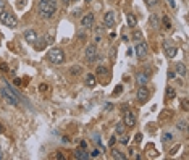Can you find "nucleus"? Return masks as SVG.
I'll list each match as a JSON object with an SVG mask.
<instances>
[{
    "label": "nucleus",
    "mask_w": 189,
    "mask_h": 160,
    "mask_svg": "<svg viewBox=\"0 0 189 160\" xmlns=\"http://www.w3.org/2000/svg\"><path fill=\"white\" fill-rule=\"evenodd\" d=\"M0 95H2V99H4L8 105H11V107H18V105H20V95H18V92L15 89H11V87H8V86L0 87Z\"/></svg>",
    "instance_id": "1"
},
{
    "label": "nucleus",
    "mask_w": 189,
    "mask_h": 160,
    "mask_svg": "<svg viewBox=\"0 0 189 160\" xmlns=\"http://www.w3.org/2000/svg\"><path fill=\"white\" fill-rule=\"evenodd\" d=\"M55 11H57V2H44V0L39 2V15L44 20H50L55 15Z\"/></svg>",
    "instance_id": "2"
},
{
    "label": "nucleus",
    "mask_w": 189,
    "mask_h": 160,
    "mask_svg": "<svg viewBox=\"0 0 189 160\" xmlns=\"http://www.w3.org/2000/svg\"><path fill=\"white\" fill-rule=\"evenodd\" d=\"M0 21L4 23L7 28H11V29H15L18 26V20H16V16H15L13 13H10L8 10H4L2 13H0Z\"/></svg>",
    "instance_id": "3"
},
{
    "label": "nucleus",
    "mask_w": 189,
    "mask_h": 160,
    "mask_svg": "<svg viewBox=\"0 0 189 160\" xmlns=\"http://www.w3.org/2000/svg\"><path fill=\"white\" fill-rule=\"evenodd\" d=\"M49 60L53 65H62L65 62V52L58 47H53V49L49 50Z\"/></svg>",
    "instance_id": "4"
},
{
    "label": "nucleus",
    "mask_w": 189,
    "mask_h": 160,
    "mask_svg": "<svg viewBox=\"0 0 189 160\" xmlns=\"http://www.w3.org/2000/svg\"><path fill=\"white\" fill-rule=\"evenodd\" d=\"M136 57L137 58H141V60H144L147 57V53H149V45H147V42H144V41H139L137 42V45H136Z\"/></svg>",
    "instance_id": "5"
},
{
    "label": "nucleus",
    "mask_w": 189,
    "mask_h": 160,
    "mask_svg": "<svg viewBox=\"0 0 189 160\" xmlns=\"http://www.w3.org/2000/svg\"><path fill=\"white\" fill-rule=\"evenodd\" d=\"M97 57H99L97 45H94V44L88 45V49H86V58H88V62H89V63L95 62V60H97Z\"/></svg>",
    "instance_id": "6"
},
{
    "label": "nucleus",
    "mask_w": 189,
    "mask_h": 160,
    "mask_svg": "<svg viewBox=\"0 0 189 160\" xmlns=\"http://www.w3.org/2000/svg\"><path fill=\"white\" fill-rule=\"evenodd\" d=\"M137 102L139 104H146L147 100H149V95H150V91L147 89L146 86H139V89H137Z\"/></svg>",
    "instance_id": "7"
},
{
    "label": "nucleus",
    "mask_w": 189,
    "mask_h": 160,
    "mask_svg": "<svg viewBox=\"0 0 189 160\" xmlns=\"http://www.w3.org/2000/svg\"><path fill=\"white\" fill-rule=\"evenodd\" d=\"M123 123H125L126 128H133L136 125V116H134L133 112H125V116H123Z\"/></svg>",
    "instance_id": "8"
},
{
    "label": "nucleus",
    "mask_w": 189,
    "mask_h": 160,
    "mask_svg": "<svg viewBox=\"0 0 189 160\" xmlns=\"http://www.w3.org/2000/svg\"><path fill=\"white\" fill-rule=\"evenodd\" d=\"M113 25H115V13L113 11H107L104 18V26L105 28H113Z\"/></svg>",
    "instance_id": "9"
},
{
    "label": "nucleus",
    "mask_w": 189,
    "mask_h": 160,
    "mask_svg": "<svg viewBox=\"0 0 189 160\" xmlns=\"http://www.w3.org/2000/svg\"><path fill=\"white\" fill-rule=\"evenodd\" d=\"M92 25H94V15L92 13L84 15L83 20H81V26L83 28H92Z\"/></svg>",
    "instance_id": "10"
},
{
    "label": "nucleus",
    "mask_w": 189,
    "mask_h": 160,
    "mask_svg": "<svg viewBox=\"0 0 189 160\" xmlns=\"http://www.w3.org/2000/svg\"><path fill=\"white\" fill-rule=\"evenodd\" d=\"M89 157L91 155L88 154V150L83 149V147H79V149L74 150V159H78V160H88Z\"/></svg>",
    "instance_id": "11"
},
{
    "label": "nucleus",
    "mask_w": 189,
    "mask_h": 160,
    "mask_svg": "<svg viewBox=\"0 0 189 160\" xmlns=\"http://www.w3.org/2000/svg\"><path fill=\"white\" fill-rule=\"evenodd\" d=\"M47 44H49V42H47V36H44V37H37V39L34 41V47H36V50H42Z\"/></svg>",
    "instance_id": "12"
},
{
    "label": "nucleus",
    "mask_w": 189,
    "mask_h": 160,
    "mask_svg": "<svg viewBox=\"0 0 189 160\" xmlns=\"http://www.w3.org/2000/svg\"><path fill=\"white\" fill-rule=\"evenodd\" d=\"M23 36H24V39L28 42H31V44H34V41L37 39V34H36L34 29H28V31H24V34H23Z\"/></svg>",
    "instance_id": "13"
},
{
    "label": "nucleus",
    "mask_w": 189,
    "mask_h": 160,
    "mask_svg": "<svg viewBox=\"0 0 189 160\" xmlns=\"http://www.w3.org/2000/svg\"><path fill=\"white\" fill-rule=\"evenodd\" d=\"M104 32H105V26H97L94 29V39L95 42H100V39L104 37Z\"/></svg>",
    "instance_id": "14"
},
{
    "label": "nucleus",
    "mask_w": 189,
    "mask_h": 160,
    "mask_svg": "<svg viewBox=\"0 0 189 160\" xmlns=\"http://www.w3.org/2000/svg\"><path fill=\"white\" fill-rule=\"evenodd\" d=\"M175 73L178 74V76H186V66H184V63H181V62H178L175 65Z\"/></svg>",
    "instance_id": "15"
},
{
    "label": "nucleus",
    "mask_w": 189,
    "mask_h": 160,
    "mask_svg": "<svg viewBox=\"0 0 189 160\" xmlns=\"http://www.w3.org/2000/svg\"><path fill=\"white\" fill-rule=\"evenodd\" d=\"M175 97H176V91H175V87H172V86L165 87V99L172 100V99H175Z\"/></svg>",
    "instance_id": "16"
},
{
    "label": "nucleus",
    "mask_w": 189,
    "mask_h": 160,
    "mask_svg": "<svg viewBox=\"0 0 189 160\" xmlns=\"http://www.w3.org/2000/svg\"><path fill=\"white\" fill-rule=\"evenodd\" d=\"M149 83V73H139L137 74V84L139 86H146Z\"/></svg>",
    "instance_id": "17"
},
{
    "label": "nucleus",
    "mask_w": 189,
    "mask_h": 160,
    "mask_svg": "<svg viewBox=\"0 0 189 160\" xmlns=\"http://www.w3.org/2000/svg\"><path fill=\"white\" fill-rule=\"evenodd\" d=\"M176 53H178V49H176V47H165V55H167L168 58H175Z\"/></svg>",
    "instance_id": "18"
},
{
    "label": "nucleus",
    "mask_w": 189,
    "mask_h": 160,
    "mask_svg": "<svg viewBox=\"0 0 189 160\" xmlns=\"http://www.w3.org/2000/svg\"><path fill=\"white\" fill-rule=\"evenodd\" d=\"M126 21H128V26H130V28H136L137 20H136V16H134L133 13H128V15H126Z\"/></svg>",
    "instance_id": "19"
},
{
    "label": "nucleus",
    "mask_w": 189,
    "mask_h": 160,
    "mask_svg": "<svg viewBox=\"0 0 189 160\" xmlns=\"http://www.w3.org/2000/svg\"><path fill=\"white\" fill-rule=\"evenodd\" d=\"M95 84H97L95 74H88V76H86V86H88V87H94Z\"/></svg>",
    "instance_id": "20"
},
{
    "label": "nucleus",
    "mask_w": 189,
    "mask_h": 160,
    "mask_svg": "<svg viewBox=\"0 0 189 160\" xmlns=\"http://www.w3.org/2000/svg\"><path fill=\"white\" fill-rule=\"evenodd\" d=\"M107 74H108V70H107L104 65H99L97 68H95V76H107Z\"/></svg>",
    "instance_id": "21"
},
{
    "label": "nucleus",
    "mask_w": 189,
    "mask_h": 160,
    "mask_svg": "<svg viewBox=\"0 0 189 160\" xmlns=\"http://www.w3.org/2000/svg\"><path fill=\"white\" fill-rule=\"evenodd\" d=\"M81 71H83V68H81L79 65L71 66V68H70V74H71V76H79V74H81Z\"/></svg>",
    "instance_id": "22"
},
{
    "label": "nucleus",
    "mask_w": 189,
    "mask_h": 160,
    "mask_svg": "<svg viewBox=\"0 0 189 160\" xmlns=\"http://www.w3.org/2000/svg\"><path fill=\"white\" fill-rule=\"evenodd\" d=\"M162 25H163V28L167 29V31H170L172 29V20L168 16H163V20H162Z\"/></svg>",
    "instance_id": "23"
},
{
    "label": "nucleus",
    "mask_w": 189,
    "mask_h": 160,
    "mask_svg": "<svg viewBox=\"0 0 189 160\" xmlns=\"http://www.w3.org/2000/svg\"><path fill=\"white\" fill-rule=\"evenodd\" d=\"M149 25H150V28H158V18L155 16V15H152L150 18H149Z\"/></svg>",
    "instance_id": "24"
},
{
    "label": "nucleus",
    "mask_w": 189,
    "mask_h": 160,
    "mask_svg": "<svg viewBox=\"0 0 189 160\" xmlns=\"http://www.w3.org/2000/svg\"><path fill=\"white\" fill-rule=\"evenodd\" d=\"M112 157H113V159H118V160H125L126 159L125 154L120 152V150H115V149H113V152H112Z\"/></svg>",
    "instance_id": "25"
},
{
    "label": "nucleus",
    "mask_w": 189,
    "mask_h": 160,
    "mask_svg": "<svg viewBox=\"0 0 189 160\" xmlns=\"http://www.w3.org/2000/svg\"><path fill=\"white\" fill-rule=\"evenodd\" d=\"M186 126H188V123H186V120H181V121H178V125H176V128H178L179 131H186Z\"/></svg>",
    "instance_id": "26"
},
{
    "label": "nucleus",
    "mask_w": 189,
    "mask_h": 160,
    "mask_svg": "<svg viewBox=\"0 0 189 160\" xmlns=\"http://www.w3.org/2000/svg\"><path fill=\"white\" fill-rule=\"evenodd\" d=\"M116 133H118V134H123V133H125V123L123 121L116 123Z\"/></svg>",
    "instance_id": "27"
},
{
    "label": "nucleus",
    "mask_w": 189,
    "mask_h": 160,
    "mask_svg": "<svg viewBox=\"0 0 189 160\" xmlns=\"http://www.w3.org/2000/svg\"><path fill=\"white\" fill-rule=\"evenodd\" d=\"M172 139H173V136L170 134V133H165L163 134V142H170Z\"/></svg>",
    "instance_id": "28"
},
{
    "label": "nucleus",
    "mask_w": 189,
    "mask_h": 160,
    "mask_svg": "<svg viewBox=\"0 0 189 160\" xmlns=\"http://www.w3.org/2000/svg\"><path fill=\"white\" fill-rule=\"evenodd\" d=\"M133 39H134V41H137V42H139L141 39H142V34H141V31H136V32H134V34H133Z\"/></svg>",
    "instance_id": "29"
},
{
    "label": "nucleus",
    "mask_w": 189,
    "mask_h": 160,
    "mask_svg": "<svg viewBox=\"0 0 189 160\" xmlns=\"http://www.w3.org/2000/svg\"><path fill=\"white\" fill-rule=\"evenodd\" d=\"M121 91H123V86H121V84H118V86L115 87V92H113V95H120V94H121Z\"/></svg>",
    "instance_id": "30"
},
{
    "label": "nucleus",
    "mask_w": 189,
    "mask_h": 160,
    "mask_svg": "<svg viewBox=\"0 0 189 160\" xmlns=\"http://www.w3.org/2000/svg\"><path fill=\"white\" fill-rule=\"evenodd\" d=\"M146 4L149 5V7H155V5L158 4V0H146Z\"/></svg>",
    "instance_id": "31"
},
{
    "label": "nucleus",
    "mask_w": 189,
    "mask_h": 160,
    "mask_svg": "<svg viewBox=\"0 0 189 160\" xmlns=\"http://www.w3.org/2000/svg\"><path fill=\"white\" fill-rule=\"evenodd\" d=\"M5 7H7V0H0V13L5 10Z\"/></svg>",
    "instance_id": "32"
},
{
    "label": "nucleus",
    "mask_w": 189,
    "mask_h": 160,
    "mask_svg": "<svg viewBox=\"0 0 189 160\" xmlns=\"http://www.w3.org/2000/svg\"><path fill=\"white\" fill-rule=\"evenodd\" d=\"M120 142H121L123 146H126V144L130 142V138H128V136H123V138H121V141H120Z\"/></svg>",
    "instance_id": "33"
},
{
    "label": "nucleus",
    "mask_w": 189,
    "mask_h": 160,
    "mask_svg": "<svg viewBox=\"0 0 189 160\" xmlns=\"http://www.w3.org/2000/svg\"><path fill=\"white\" fill-rule=\"evenodd\" d=\"M175 78H176V73L173 70H170L168 71V79H175Z\"/></svg>",
    "instance_id": "34"
},
{
    "label": "nucleus",
    "mask_w": 189,
    "mask_h": 160,
    "mask_svg": "<svg viewBox=\"0 0 189 160\" xmlns=\"http://www.w3.org/2000/svg\"><path fill=\"white\" fill-rule=\"evenodd\" d=\"M110 147H113V146H115V144H116V138H115V136H112V138H110Z\"/></svg>",
    "instance_id": "35"
},
{
    "label": "nucleus",
    "mask_w": 189,
    "mask_h": 160,
    "mask_svg": "<svg viewBox=\"0 0 189 160\" xmlns=\"http://www.w3.org/2000/svg\"><path fill=\"white\" fill-rule=\"evenodd\" d=\"M99 155H100V152H99V150L97 149H95V150H92V154H91V157H94V159H97V157Z\"/></svg>",
    "instance_id": "36"
},
{
    "label": "nucleus",
    "mask_w": 189,
    "mask_h": 160,
    "mask_svg": "<svg viewBox=\"0 0 189 160\" xmlns=\"http://www.w3.org/2000/svg\"><path fill=\"white\" fill-rule=\"evenodd\" d=\"M53 159H65V155H63V154H60V152H55V155H53Z\"/></svg>",
    "instance_id": "37"
},
{
    "label": "nucleus",
    "mask_w": 189,
    "mask_h": 160,
    "mask_svg": "<svg viewBox=\"0 0 189 160\" xmlns=\"http://www.w3.org/2000/svg\"><path fill=\"white\" fill-rule=\"evenodd\" d=\"M39 89H41V92H46V91H47V84H41Z\"/></svg>",
    "instance_id": "38"
},
{
    "label": "nucleus",
    "mask_w": 189,
    "mask_h": 160,
    "mask_svg": "<svg viewBox=\"0 0 189 160\" xmlns=\"http://www.w3.org/2000/svg\"><path fill=\"white\" fill-rule=\"evenodd\" d=\"M141 141H142V134H141V133H139V134H136V142L139 144Z\"/></svg>",
    "instance_id": "39"
},
{
    "label": "nucleus",
    "mask_w": 189,
    "mask_h": 160,
    "mask_svg": "<svg viewBox=\"0 0 189 160\" xmlns=\"http://www.w3.org/2000/svg\"><path fill=\"white\" fill-rule=\"evenodd\" d=\"M79 147H83V149H88V142H86V141H81Z\"/></svg>",
    "instance_id": "40"
},
{
    "label": "nucleus",
    "mask_w": 189,
    "mask_h": 160,
    "mask_svg": "<svg viewBox=\"0 0 189 160\" xmlns=\"http://www.w3.org/2000/svg\"><path fill=\"white\" fill-rule=\"evenodd\" d=\"M0 70H2V71H7L8 68H7V65H5V63H0Z\"/></svg>",
    "instance_id": "41"
},
{
    "label": "nucleus",
    "mask_w": 189,
    "mask_h": 160,
    "mask_svg": "<svg viewBox=\"0 0 189 160\" xmlns=\"http://www.w3.org/2000/svg\"><path fill=\"white\" fill-rule=\"evenodd\" d=\"M168 4H170V7H172V8H176V4H175V0H168Z\"/></svg>",
    "instance_id": "42"
},
{
    "label": "nucleus",
    "mask_w": 189,
    "mask_h": 160,
    "mask_svg": "<svg viewBox=\"0 0 189 160\" xmlns=\"http://www.w3.org/2000/svg\"><path fill=\"white\" fill-rule=\"evenodd\" d=\"M183 108H184V110H188V100L183 102Z\"/></svg>",
    "instance_id": "43"
},
{
    "label": "nucleus",
    "mask_w": 189,
    "mask_h": 160,
    "mask_svg": "<svg viewBox=\"0 0 189 160\" xmlns=\"http://www.w3.org/2000/svg\"><path fill=\"white\" fill-rule=\"evenodd\" d=\"M62 2H63V4H65V5H68V4H70V2H71V0H62Z\"/></svg>",
    "instance_id": "44"
},
{
    "label": "nucleus",
    "mask_w": 189,
    "mask_h": 160,
    "mask_svg": "<svg viewBox=\"0 0 189 160\" xmlns=\"http://www.w3.org/2000/svg\"><path fill=\"white\" fill-rule=\"evenodd\" d=\"M84 2H86V4H91V2H92V0H84Z\"/></svg>",
    "instance_id": "45"
},
{
    "label": "nucleus",
    "mask_w": 189,
    "mask_h": 160,
    "mask_svg": "<svg viewBox=\"0 0 189 160\" xmlns=\"http://www.w3.org/2000/svg\"><path fill=\"white\" fill-rule=\"evenodd\" d=\"M0 159H4V154H2V150H0Z\"/></svg>",
    "instance_id": "46"
},
{
    "label": "nucleus",
    "mask_w": 189,
    "mask_h": 160,
    "mask_svg": "<svg viewBox=\"0 0 189 160\" xmlns=\"http://www.w3.org/2000/svg\"><path fill=\"white\" fill-rule=\"evenodd\" d=\"M44 2H57V0H44Z\"/></svg>",
    "instance_id": "47"
}]
</instances>
